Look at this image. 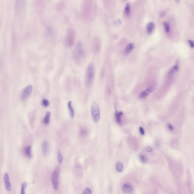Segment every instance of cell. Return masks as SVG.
I'll list each match as a JSON object with an SVG mask.
<instances>
[{"mask_svg": "<svg viewBox=\"0 0 194 194\" xmlns=\"http://www.w3.org/2000/svg\"><path fill=\"white\" fill-rule=\"evenodd\" d=\"M60 173V168L59 167L55 168L52 174L51 180L53 189L57 190L58 187V177Z\"/></svg>", "mask_w": 194, "mask_h": 194, "instance_id": "cell-6", "label": "cell"}, {"mask_svg": "<svg viewBox=\"0 0 194 194\" xmlns=\"http://www.w3.org/2000/svg\"><path fill=\"white\" fill-rule=\"evenodd\" d=\"M0 63H1V61H0Z\"/></svg>", "mask_w": 194, "mask_h": 194, "instance_id": "cell-34", "label": "cell"}, {"mask_svg": "<svg viewBox=\"0 0 194 194\" xmlns=\"http://www.w3.org/2000/svg\"><path fill=\"white\" fill-rule=\"evenodd\" d=\"M85 51L82 42L79 41L75 46L74 51V57L75 60L78 63L83 62L85 58Z\"/></svg>", "mask_w": 194, "mask_h": 194, "instance_id": "cell-2", "label": "cell"}, {"mask_svg": "<svg viewBox=\"0 0 194 194\" xmlns=\"http://www.w3.org/2000/svg\"><path fill=\"white\" fill-rule=\"evenodd\" d=\"M4 182L5 188L8 191H11L12 189L11 184L10 181V178L7 173H5L4 175Z\"/></svg>", "mask_w": 194, "mask_h": 194, "instance_id": "cell-10", "label": "cell"}, {"mask_svg": "<svg viewBox=\"0 0 194 194\" xmlns=\"http://www.w3.org/2000/svg\"><path fill=\"white\" fill-rule=\"evenodd\" d=\"M101 42L100 38L98 36H95L92 40V48L93 51L98 53L100 51Z\"/></svg>", "mask_w": 194, "mask_h": 194, "instance_id": "cell-7", "label": "cell"}, {"mask_svg": "<svg viewBox=\"0 0 194 194\" xmlns=\"http://www.w3.org/2000/svg\"><path fill=\"white\" fill-rule=\"evenodd\" d=\"M32 89L33 87L31 85H28L24 88L21 95V98L23 100H25L29 98L31 94Z\"/></svg>", "mask_w": 194, "mask_h": 194, "instance_id": "cell-8", "label": "cell"}, {"mask_svg": "<svg viewBox=\"0 0 194 194\" xmlns=\"http://www.w3.org/2000/svg\"><path fill=\"white\" fill-rule=\"evenodd\" d=\"M135 48V45L132 43L129 44L126 48L125 52L127 54L131 52Z\"/></svg>", "mask_w": 194, "mask_h": 194, "instance_id": "cell-19", "label": "cell"}, {"mask_svg": "<svg viewBox=\"0 0 194 194\" xmlns=\"http://www.w3.org/2000/svg\"><path fill=\"white\" fill-rule=\"evenodd\" d=\"M49 104V101L46 99H44L42 101V106L44 107H47L48 106Z\"/></svg>", "mask_w": 194, "mask_h": 194, "instance_id": "cell-25", "label": "cell"}, {"mask_svg": "<svg viewBox=\"0 0 194 194\" xmlns=\"http://www.w3.org/2000/svg\"><path fill=\"white\" fill-rule=\"evenodd\" d=\"M122 114L123 113H122V112H121V111H120V112L116 111L115 113V118H116V121L118 124H121V118Z\"/></svg>", "mask_w": 194, "mask_h": 194, "instance_id": "cell-15", "label": "cell"}, {"mask_svg": "<svg viewBox=\"0 0 194 194\" xmlns=\"http://www.w3.org/2000/svg\"><path fill=\"white\" fill-rule=\"evenodd\" d=\"M145 150L148 152H151L153 151V149L150 146H147L145 147Z\"/></svg>", "mask_w": 194, "mask_h": 194, "instance_id": "cell-29", "label": "cell"}, {"mask_svg": "<svg viewBox=\"0 0 194 194\" xmlns=\"http://www.w3.org/2000/svg\"><path fill=\"white\" fill-rule=\"evenodd\" d=\"M96 11V2L92 0L83 1L81 6V15L82 19L86 22H91L94 18Z\"/></svg>", "mask_w": 194, "mask_h": 194, "instance_id": "cell-1", "label": "cell"}, {"mask_svg": "<svg viewBox=\"0 0 194 194\" xmlns=\"http://www.w3.org/2000/svg\"><path fill=\"white\" fill-rule=\"evenodd\" d=\"M165 12H164V11H163V12H161V13H160V16L161 17H163V16H165Z\"/></svg>", "mask_w": 194, "mask_h": 194, "instance_id": "cell-33", "label": "cell"}, {"mask_svg": "<svg viewBox=\"0 0 194 194\" xmlns=\"http://www.w3.org/2000/svg\"><path fill=\"white\" fill-rule=\"evenodd\" d=\"M24 154L25 156L29 158H31V147L30 146H28L25 147L24 150Z\"/></svg>", "mask_w": 194, "mask_h": 194, "instance_id": "cell-13", "label": "cell"}, {"mask_svg": "<svg viewBox=\"0 0 194 194\" xmlns=\"http://www.w3.org/2000/svg\"><path fill=\"white\" fill-rule=\"evenodd\" d=\"M157 86L156 85L152 86L147 88L146 89L141 93L139 95V98L141 99L144 98L149 95L150 93L154 91L156 88Z\"/></svg>", "mask_w": 194, "mask_h": 194, "instance_id": "cell-9", "label": "cell"}, {"mask_svg": "<svg viewBox=\"0 0 194 194\" xmlns=\"http://www.w3.org/2000/svg\"><path fill=\"white\" fill-rule=\"evenodd\" d=\"M140 161L143 163H146L148 161V158L144 154H140L139 155Z\"/></svg>", "mask_w": 194, "mask_h": 194, "instance_id": "cell-20", "label": "cell"}, {"mask_svg": "<svg viewBox=\"0 0 194 194\" xmlns=\"http://www.w3.org/2000/svg\"><path fill=\"white\" fill-rule=\"evenodd\" d=\"M58 163L60 164H61L63 162V157L61 153L60 152V151H58Z\"/></svg>", "mask_w": 194, "mask_h": 194, "instance_id": "cell-24", "label": "cell"}, {"mask_svg": "<svg viewBox=\"0 0 194 194\" xmlns=\"http://www.w3.org/2000/svg\"><path fill=\"white\" fill-rule=\"evenodd\" d=\"M75 33L73 29L69 28L68 29L66 33V43L68 47H73L74 43L75 40Z\"/></svg>", "mask_w": 194, "mask_h": 194, "instance_id": "cell-5", "label": "cell"}, {"mask_svg": "<svg viewBox=\"0 0 194 194\" xmlns=\"http://www.w3.org/2000/svg\"><path fill=\"white\" fill-rule=\"evenodd\" d=\"M115 168L116 171L118 172L121 173L122 172L124 169L123 165L122 163L120 162H116L115 165Z\"/></svg>", "mask_w": 194, "mask_h": 194, "instance_id": "cell-17", "label": "cell"}, {"mask_svg": "<svg viewBox=\"0 0 194 194\" xmlns=\"http://www.w3.org/2000/svg\"><path fill=\"white\" fill-rule=\"evenodd\" d=\"M188 43H189V46H190L191 48H194V45L193 41L192 40H189L188 41Z\"/></svg>", "mask_w": 194, "mask_h": 194, "instance_id": "cell-30", "label": "cell"}, {"mask_svg": "<svg viewBox=\"0 0 194 194\" xmlns=\"http://www.w3.org/2000/svg\"><path fill=\"white\" fill-rule=\"evenodd\" d=\"M167 126L168 128V129L170 131H172L174 130V127H173V126L171 124H168Z\"/></svg>", "mask_w": 194, "mask_h": 194, "instance_id": "cell-31", "label": "cell"}, {"mask_svg": "<svg viewBox=\"0 0 194 194\" xmlns=\"http://www.w3.org/2000/svg\"><path fill=\"white\" fill-rule=\"evenodd\" d=\"M80 133L81 135L82 136H84L87 135V129H86L83 128L80 131Z\"/></svg>", "mask_w": 194, "mask_h": 194, "instance_id": "cell-26", "label": "cell"}, {"mask_svg": "<svg viewBox=\"0 0 194 194\" xmlns=\"http://www.w3.org/2000/svg\"><path fill=\"white\" fill-rule=\"evenodd\" d=\"M122 191L124 193L129 194L131 193L133 190V188L131 184H124L122 187Z\"/></svg>", "mask_w": 194, "mask_h": 194, "instance_id": "cell-11", "label": "cell"}, {"mask_svg": "<svg viewBox=\"0 0 194 194\" xmlns=\"http://www.w3.org/2000/svg\"><path fill=\"white\" fill-rule=\"evenodd\" d=\"M63 6L64 5L63 3H62V2H60L58 5L57 6V9L59 10H62V9L63 8Z\"/></svg>", "mask_w": 194, "mask_h": 194, "instance_id": "cell-28", "label": "cell"}, {"mask_svg": "<svg viewBox=\"0 0 194 194\" xmlns=\"http://www.w3.org/2000/svg\"><path fill=\"white\" fill-rule=\"evenodd\" d=\"M27 185L28 184L26 182H24L22 183L21 185V194H26V190Z\"/></svg>", "mask_w": 194, "mask_h": 194, "instance_id": "cell-21", "label": "cell"}, {"mask_svg": "<svg viewBox=\"0 0 194 194\" xmlns=\"http://www.w3.org/2000/svg\"><path fill=\"white\" fill-rule=\"evenodd\" d=\"M50 116H51V112L49 111H47L45 115V117L44 118L43 120L44 124H46V125L49 124V123L50 122Z\"/></svg>", "mask_w": 194, "mask_h": 194, "instance_id": "cell-18", "label": "cell"}, {"mask_svg": "<svg viewBox=\"0 0 194 194\" xmlns=\"http://www.w3.org/2000/svg\"><path fill=\"white\" fill-rule=\"evenodd\" d=\"M68 107L69 109V112L70 113V116L72 118H73L74 116L75 112L74 109H73L72 105V102L71 101L69 102L68 104Z\"/></svg>", "mask_w": 194, "mask_h": 194, "instance_id": "cell-16", "label": "cell"}, {"mask_svg": "<svg viewBox=\"0 0 194 194\" xmlns=\"http://www.w3.org/2000/svg\"><path fill=\"white\" fill-rule=\"evenodd\" d=\"M163 25L164 29L166 32L168 33L170 31V26L169 24L167 22H163Z\"/></svg>", "mask_w": 194, "mask_h": 194, "instance_id": "cell-22", "label": "cell"}, {"mask_svg": "<svg viewBox=\"0 0 194 194\" xmlns=\"http://www.w3.org/2000/svg\"><path fill=\"white\" fill-rule=\"evenodd\" d=\"M95 74V68L93 64L88 65L86 70L85 82L87 86H90L94 79Z\"/></svg>", "mask_w": 194, "mask_h": 194, "instance_id": "cell-3", "label": "cell"}, {"mask_svg": "<svg viewBox=\"0 0 194 194\" xmlns=\"http://www.w3.org/2000/svg\"><path fill=\"white\" fill-rule=\"evenodd\" d=\"M130 11H131V7H130V4H127L125 8V13L127 15L130 14Z\"/></svg>", "mask_w": 194, "mask_h": 194, "instance_id": "cell-23", "label": "cell"}, {"mask_svg": "<svg viewBox=\"0 0 194 194\" xmlns=\"http://www.w3.org/2000/svg\"><path fill=\"white\" fill-rule=\"evenodd\" d=\"M155 28V25L153 22H151L148 23L146 26V29H147V33L149 34L152 33L154 31Z\"/></svg>", "mask_w": 194, "mask_h": 194, "instance_id": "cell-14", "label": "cell"}, {"mask_svg": "<svg viewBox=\"0 0 194 194\" xmlns=\"http://www.w3.org/2000/svg\"><path fill=\"white\" fill-rule=\"evenodd\" d=\"M139 131H140V133H141L142 135H144V131L143 127H139Z\"/></svg>", "mask_w": 194, "mask_h": 194, "instance_id": "cell-32", "label": "cell"}, {"mask_svg": "<svg viewBox=\"0 0 194 194\" xmlns=\"http://www.w3.org/2000/svg\"><path fill=\"white\" fill-rule=\"evenodd\" d=\"M91 114L94 122H98L100 118V110L98 104L96 102H94L91 107Z\"/></svg>", "mask_w": 194, "mask_h": 194, "instance_id": "cell-4", "label": "cell"}, {"mask_svg": "<svg viewBox=\"0 0 194 194\" xmlns=\"http://www.w3.org/2000/svg\"><path fill=\"white\" fill-rule=\"evenodd\" d=\"M42 154L46 156L47 154L49 149V143L47 140H44L42 144Z\"/></svg>", "mask_w": 194, "mask_h": 194, "instance_id": "cell-12", "label": "cell"}, {"mask_svg": "<svg viewBox=\"0 0 194 194\" xmlns=\"http://www.w3.org/2000/svg\"><path fill=\"white\" fill-rule=\"evenodd\" d=\"M83 194H91V189L89 188H86L84 190Z\"/></svg>", "mask_w": 194, "mask_h": 194, "instance_id": "cell-27", "label": "cell"}]
</instances>
